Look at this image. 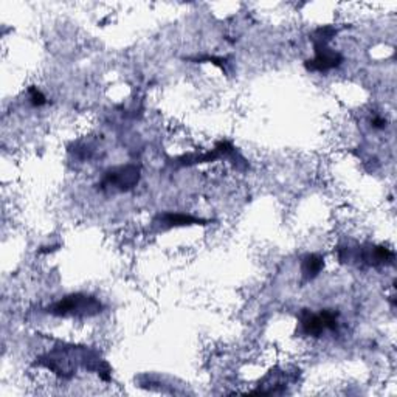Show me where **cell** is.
<instances>
[{"label": "cell", "mask_w": 397, "mask_h": 397, "mask_svg": "<svg viewBox=\"0 0 397 397\" xmlns=\"http://www.w3.org/2000/svg\"><path fill=\"white\" fill-rule=\"evenodd\" d=\"M101 310L103 304L100 299L86 294L68 295L48 308V312L57 317H93L98 315Z\"/></svg>", "instance_id": "1"}, {"label": "cell", "mask_w": 397, "mask_h": 397, "mask_svg": "<svg viewBox=\"0 0 397 397\" xmlns=\"http://www.w3.org/2000/svg\"><path fill=\"white\" fill-rule=\"evenodd\" d=\"M338 327V313L334 310H322L320 313H313L304 309L299 313V331L304 336L320 337L326 331H337Z\"/></svg>", "instance_id": "2"}, {"label": "cell", "mask_w": 397, "mask_h": 397, "mask_svg": "<svg viewBox=\"0 0 397 397\" xmlns=\"http://www.w3.org/2000/svg\"><path fill=\"white\" fill-rule=\"evenodd\" d=\"M140 168L135 165H126V166H118V168L109 170L104 174L103 186L114 188L118 191H129L132 188H135L140 182Z\"/></svg>", "instance_id": "3"}, {"label": "cell", "mask_w": 397, "mask_h": 397, "mask_svg": "<svg viewBox=\"0 0 397 397\" xmlns=\"http://www.w3.org/2000/svg\"><path fill=\"white\" fill-rule=\"evenodd\" d=\"M313 48H315V58L304 62V67L310 72L326 73L332 70V68L340 67L341 62H343V57L331 50L327 44H313Z\"/></svg>", "instance_id": "4"}, {"label": "cell", "mask_w": 397, "mask_h": 397, "mask_svg": "<svg viewBox=\"0 0 397 397\" xmlns=\"http://www.w3.org/2000/svg\"><path fill=\"white\" fill-rule=\"evenodd\" d=\"M36 365L45 366L50 369V371L61 375V377H64V379L72 377L76 371V366L72 361V359L67 357L64 352H59V351H54L52 354H47V355H43V357H39Z\"/></svg>", "instance_id": "5"}, {"label": "cell", "mask_w": 397, "mask_h": 397, "mask_svg": "<svg viewBox=\"0 0 397 397\" xmlns=\"http://www.w3.org/2000/svg\"><path fill=\"white\" fill-rule=\"evenodd\" d=\"M154 222L165 228H172V227H188V225H204L207 220L183 213H163L158 214Z\"/></svg>", "instance_id": "6"}, {"label": "cell", "mask_w": 397, "mask_h": 397, "mask_svg": "<svg viewBox=\"0 0 397 397\" xmlns=\"http://www.w3.org/2000/svg\"><path fill=\"white\" fill-rule=\"evenodd\" d=\"M324 269V257L318 253L306 255L301 261V276L304 281H312Z\"/></svg>", "instance_id": "7"}, {"label": "cell", "mask_w": 397, "mask_h": 397, "mask_svg": "<svg viewBox=\"0 0 397 397\" xmlns=\"http://www.w3.org/2000/svg\"><path fill=\"white\" fill-rule=\"evenodd\" d=\"M337 34V29H334V27L327 25V27H320L312 34V39H313V44H327L329 40L336 36Z\"/></svg>", "instance_id": "8"}, {"label": "cell", "mask_w": 397, "mask_h": 397, "mask_svg": "<svg viewBox=\"0 0 397 397\" xmlns=\"http://www.w3.org/2000/svg\"><path fill=\"white\" fill-rule=\"evenodd\" d=\"M29 93H30V103L33 104L34 107H40V106H44V104L47 103L45 95H44L43 92H40L39 89L30 87V89H29Z\"/></svg>", "instance_id": "9"}, {"label": "cell", "mask_w": 397, "mask_h": 397, "mask_svg": "<svg viewBox=\"0 0 397 397\" xmlns=\"http://www.w3.org/2000/svg\"><path fill=\"white\" fill-rule=\"evenodd\" d=\"M373 126L375 128V129H383L387 126V121L383 120V118H380V117H375L374 120H373Z\"/></svg>", "instance_id": "10"}]
</instances>
